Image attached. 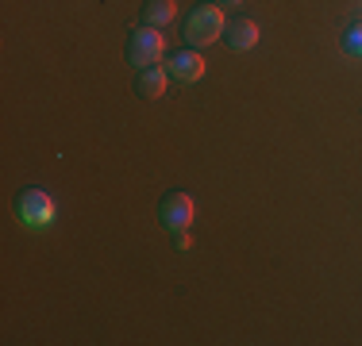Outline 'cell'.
I'll return each mask as SVG.
<instances>
[{"mask_svg":"<svg viewBox=\"0 0 362 346\" xmlns=\"http://www.w3.org/2000/svg\"><path fill=\"white\" fill-rule=\"evenodd\" d=\"M223 23H228V20H223V12L216 4H197L193 12L185 16V31H181V35H185V42L193 50H201V47H209V42L220 39Z\"/></svg>","mask_w":362,"mask_h":346,"instance_id":"6da1fadb","label":"cell"},{"mask_svg":"<svg viewBox=\"0 0 362 346\" xmlns=\"http://www.w3.org/2000/svg\"><path fill=\"white\" fill-rule=\"evenodd\" d=\"M16 220L23 223V227H50L54 223V201H50V193H42V189H23L20 196H16Z\"/></svg>","mask_w":362,"mask_h":346,"instance_id":"7a4b0ae2","label":"cell"},{"mask_svg":"<svg viewBox=\"0 0 362 346\" xmlns=\"http://www.w3.org/2000/svg\"><path fill=\"white\" fill-rule=\"evenodd\" d=\"M127 62L135 69H146V66H158L162 62V35L158 28H143L132 31V39H127Z\"/></svg>","mask_w":362,"mask_h":346,"instance_id":"3957f363","label":"cell"},{"mask_svg":"<svg viewBox=\"0 0 362 346\" xmlns=\"http://www.w3.org/2000/svg\"><path fill=\"white\" fill-rule=\"evenodd\" d=\"M158 220H162V227H166V231L189 227V223H193V196L181 193V189L166 193V196H162V204H158Z\"/></svg>","mask_w":362,"mask_h":346,"instance_id":"277c9868","label":"cell"},{"mask_svg":"<svg viewBox=\"0 0 362 346\" xmlns=\"http://www.w3.org/2000/svg\"><path fill=\"white\" fill-rule=\"evenodd\" d=\"M166 73L174 77V81H181V85H193V81H201V77H204V58L197 54L193 47H189V50H174V54L166 58Z\"/></svg>","mask_w":362,"mask_h":346,"instance_id":"5b68a950","label":"cell"},{"mask_svg":"<svg viewBox=\"0 0 362 346\" xmlns=\"http://www.w3.org/2000/svg\"><path fill=\"white\" fill-rule=\"evenodd\" d=\"M223 42H228V50H251L255 42H258V23L251 20V16H235V20H228L223 23V35H220Z\"/></svg>","mask_w":362,"mask_h":346,"instance_id":"8992f818","label":"cell"},{"mask_svg":"<svg viewBox=\"0 0 362 346\" xmlns=\"http://www.w3.org/2000/svg\"><path fill=\"white\" fill-rule=\"evenodd\" d=\"M166 85H170L166 66H146L135 73V93H139L143 100H158L162 93H166Z\"/></svg>","mask_w":362,"mask_h":346,"instance_id":"52a82bcc","label":"cell"},{"mask_svg":"<svg viewBox=\"0 0 362 346\" xmlns=\"http://www.w3.org/2000/svg\"><path fill=\"white\" fill-rule=\"evenodd\" d=\"M174 12H177L174 0H146L143 4V23L146 28H166V23L174 20Z\"/></svg>","mask_w":362,"mask_h":346,"instance_id":"ba28073f","label":"cell"},{"mask_svg":"<svg viewBox=\"0 0 362 346\" xmlns=\"http://www.w3.org/2000/svg\"><path fill=\"white\" fill-rule=\"evenodd\" d=\"M343 50H347L351 58H362V23H351V28L343 31Z\"/></svg>","mask_w":362,"mask_h":346,"instance_id":"9c48e42d","label":"cell"},{"mask_svg":"<svg viewBox=\"0 0 362 346\" xmlns=\"http://www.w3.org/2000/svg\"><path fill=\"white\" fill-rule=\"evenodd\" d=\"M170 235H174V246H177V250H189V246H193V235H189V227L170 231Z\"/></svg>","mask_w":362,"mask_h":346,"instance_id":"30bf717a","label":"cell"},{"mask_svg":"<svg viewBox=\"0 0 362 346\" xmlns=\"http://www.w3.org/2000/svg\"><path fill=\"white\" fill-rule=\"evenodd\" d=\"M220 4H239V0H220Z\"/></svg>","mask_w":362,"mask_h":346,"instance_id":"8fae6325","label":"cell"}]
</instances>
